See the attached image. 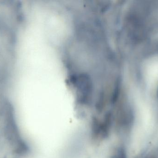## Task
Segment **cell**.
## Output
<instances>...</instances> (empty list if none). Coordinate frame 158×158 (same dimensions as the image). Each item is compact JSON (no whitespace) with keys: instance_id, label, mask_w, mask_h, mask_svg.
Returning <instances> with one entry per match:
<instances>
[{"instance_id":"2","label":"cell","mask_w":158,"mask_h":158,"mask_svg":"<svg viewBox=\"0 0 158 158\" xmlns=\"http://www.w3.org/2000/svg\"><path fill=\"white\" fill-rule=\"evenodd\" d=\"M111 158H127L126 150L123 147L116 148Z\"/></svg>"},{"instance_id":"1","label":"cell","mask_w":158,"mask_h":158,"mask_svg":"<svg viewBox=\"0 0 158 158\" xmlns=\"http://www.w3.org/2000/svg\"><path fill=\"white\" fill-rule=\"evenodd\" d=\"M114 121V114L110 110L106 111L102 118L94 116L91 122L92 136L96 139H107L110 134Z\"/></svg>"}]
</instances>
